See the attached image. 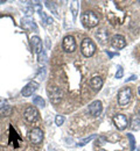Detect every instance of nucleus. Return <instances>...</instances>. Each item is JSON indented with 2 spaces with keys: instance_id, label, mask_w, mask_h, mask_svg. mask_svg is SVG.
Here are the masks:
<instances>
[{
  "instance_id": "obj_1",
  "label": "nucleus",
  "mask_w": 140,
  "mask_h": 151,
  "mask_svg": "<svg viewBox=\"0 0 140 151\" xmlns=\"http://www.w3.org/2000/svg\"><path fill=\"white\" fill-rule=\"evenodd\" d=\"M82 22L86 28H94L96 26H98L99 19L97 17V14L92 11H85L84 13H82Z\"/></svg>"
},
{
  "instance_id": "obj_2",
  "label": "nucleus",
  "mask_w": 140,
  "mask_h": 151,
  "mask_svg": "<svg viewBox=\"0 0 140 151\" xmlns=\"http://www.w3.org/2000/svg\"><path fill=\"white\" fill-rule=\"evenodd\" d=\"M81 51L85 57H91L96 51V45L90 38H84L81 43Z\"/></svg>"
},
{
  "instance_id": "obj_3",
  "label": "nucleus",
  "mask_w": 140,
  "mask_h": 151,
  "mask_svg": "<svg viewBox=\"0 0 140 151\" xmlns=\"http://www.w3.org/2000/svg\"><path fill=\"white\" fill-rule=\"evenodd\" d=\"M131 98H132V91L130 87H125L123 90H120L118 93V104L121 107H126L130 102H131Z\"/></svg>"
},
{
  "instance_id": "obj_4",
  "label": "nucleus",
  "mask_w": 140,
  "mask_h": 151,
  "mask_svg": "<svg viewBox=\"0 0 140 151\" xmlns=\"http://www.w3.org/2000/svg\"><path fill=\"white\" fill-rule=\"evenodd\" d=\"M48 95H49V99H50L52 104L57 105L59 102H61V100H62L63 93H62V91H61L59 87L53 86V87H50L48 90Z\"/></svg>"
},
{
  "instance_id": "obj_5",
  "label": "nucleus",
  "mask_w": 140,
  "mask_h": 151,
  "mask_svg": "<svg viewBox=\"0 0 140 151\" xmlns=\"http://www.w3.org/2000/svg\"><path fill=\"white\" fill-rule=\"evenodd\" d=\"M62 47H63V50L65 52H74L76 50V42H75V38L73 37L71 35H68L63 38V42H62Z\"/></svg>"
},
{
  "instance_id": "obj_6",
  "label": "nucleus",
  "mask_w": 140,
  "mask_h": 151,
  "mask_svg": "<svg viewBox=\"0 0 140 151\" xmlns=\"http://www.w3.org/2000/svg\"><path fill=\"white\" fill-rule=\"evenodd\" d=\"M113 123H115V126L117 127L118 130H124L128 124V120H127L126 115L117 114V115L113 116Z\"/></svg>"
},
{
  "instance_id": "obj_7",
  "label": "nucleus",
  "mask_w": 140,
  "mask_h": 151,
  "mask_svg": "<svg viewBox=\"0 0 140 151\" xmlns=\"http://www.w3.org/2000/svg\"><path fill=\"white\" fill-rule=\"evenodd\" d=\"M23 116L28 122H35L38 120V117H39V112L34 106H29V107L26 108Z\"/></svg>"
},
{
  "instance_id": "obj_8",
  "label": "nucleus",
  "mask_w": 140,
  "mask_h": 151,
  "mask_svg": "<svg viewBox=\"0 0 140 151\" xmlns=\"http://www.w3.org/2000/svg\"><path fill=\"white\" fill-rule=\"evenodd\" d=\"M29 139L34 144H40L43 139V132L40 128H33L29 132Z\"/></svg>"
},
{
  "instance_id": "obj_9",
  "label": "nucleus",
  "mask_w": 140,
  "mask_h": 151,
  "mask_svg": "<svg viewBox=\"0 0 140 151\" xmlns=\"http://www.w3.org/2000/svg\"><path fill=\"white\" fill-rule=\"evenodd\" d=\"M38 88H39V84L36 81H30V83H28L23 87V90H22L21 93H22L23 96H30V95H33V93L36 92Z\"/></svg>"
},
{
  "instance_id": "obj_10",
  "label": "nucleus",
  "mask_w": 140,
  "mask_h": 151,
  "mask_svg": "<svg viewBox=\"0 0 140 151\" xmlns=\"http://www.w3.org/2000/svg\"><path fill=\"white\" fill-rule=\"evenodd\" d=\"M111 45H112V48H115L117 50L125 48V45H126L125 37L121 36V35H115L113 37L111 38Z\"/></svg>"
},
{
  "instance_id": "obj_11",
  "label": "nucleus",
  "mask_w": 140,
  "mask_h": 151,
  "mask_svg": "<svg viewBox=\"0 0 140 151\" xmlns=\"http://www.w3.org/2000/svg\"><path fill=\"white\" fill-rule=\"evenodd\" d=\"M102 111H103V106L100 100H96L89 105V113L92 116H98L102 113Z\"/></svg>"
},
{
  "instance_id": "obj_12",
  "label": "nucleus",
  "mask_w": 140,
  "mask_h": 151,
  "mask_svg": "<svg viewBox=\"0 0 140 151\" xmlns=\"http://www.w3.org/2000/svg\"><path fill=\"white\" fill-rule=\"evenodd\" d=\"M90 85H91L92 90H95V91H99L100 88L103 87V79H102L100 77H98V76H95V77L91 78V80H90Z\"/></svg>"
},
{
  "instance_id": "obj_13",
  "label": "nucleus",
  "mask_w": 140,
  "mask_h": 151,
  "mask_svg": "<svg viewBox=\"0 0 140 151\" xmlns=\"http://www.w3.org/2000/svg\"><path fill=\"white\" fill-rule=\"evenodd\" d=\"M30 41H32V47H33L35 54H40L41 50H42V41H41V38L39 36H33L30 38Z\"/></svg>"
},
{
  "instance_id": "obj_14",
  "label": "nucleus",
  "mask_w": 140,
  "mask_h": 151,
  "mask_svg": "<svg viewBox=\"0 0 140 151\" xmlns=\"http://www.w3.org/2000/svg\"><path fill=\"white\" fill-rule=\"evenodd\" d=\"M130 127H131L132 130H136V132L140 130V117L139 116H133V117L131 119Z\"/></svg>"
},
{
  "instance_id": "obj_15",
  "label": "nucleus",
  "mask_w": 140,
  "mask_h": 151,
  "mask_svg": "<svg viewBox=\"0 0 140 151\" xmlns=\"http://www.w3.org/2000/svg\"><path fill=\"white\" fill-rule=\"evenodd\" d=\"M96 37L98 38V41H99L100 43H104L107 40V37H109V33L105 32L104 29H100V30H98L96 33Z\"/></svg>"
},
{
  "instance_id": "obj_16",
  "label": "nucleus",
  "mask_w": 140,
  "mask_h": 151,
  "mask_svg": "<svg viewBox=\"0 0 140 151\" xmlns=\"http://www.w3.org/2000/svg\"><path fill=\"white\" fill-rule=\"evenodd\" d=\"M12 107L9 106H5L2 108H0V116H9L12 114Z\"/></svg>"
},
{
  "instance_id": "obj_17",
  "label": "nucleus",
  "mask_w": 140,
  "mask_h": 151,
  "mask_svg": "<svg viewBox=\"0 0 140 151\" xmlns=\"http://www.w3.org/2000/svg\"><path fill=\"white\" fill-rule=\"evenodd\" d=\"M63 122H64V116L63 115H57L56 119H55V123L57 126H61V124H63Z\"/></svg>"
},
{
  "instance_id": "obj_18",
  "label": "nucleus",
  "mask_w": 140,
  "mask_h": 151,
  "mask_svg": "<svg viewBox=\"0 0 140 151\" xmlns=\"http://www.w3.org/2000/svg\"><path fill=\"white\" fill-rule=\"evenodd\" d=\"M121 76H123V69H121V68H119L118 72L116 73V78H121Z\"/></svg>"
},
{
  "instance_id": "obj_19",
  "label": "nucleus",
  "mask_w": 140,
  "mask_h": 151,
  "mask_svg": "<svg viewBox=\"0 0 140 151\" xmlns=\"http://www.w3.org/2000/svg\"><path fill=\"white\" fill-rule=\"evenodd\" d=\"M4 2H5L4 0H0V4H4Z\"/></svg>"
},
{
  "instance_id": "obj_20",
  "label": "nucleus",
  "mask_w": 140,
  "mask_h": 151,
  "mask_svg": "<svg viewBox=\"0 0 140 151\" xmlns=\"http://www.w3.org/2000/svg\"><path fill=\"white\" fill-rule=\"evenodd\" d=\"M138 92H139V95H140V86H139V88H138Z\"/></svg>"
},
{
  "instance_id": "obj_21",
  "label": "nucleus",
  "mask_w": 140,
  "mask_h": 151,
  "mask_svg": "<svg viewBox=\"0 0 140 151\" xmlns=\"http://www.w3.org/2000/svg\"><path fill=\"white\" fill-rule=\"evenodd\" d=\"M99 151H107V150H104V149H100Z\"/></svg>"
},
{
  "instance_id": "obj_22",
  "label": "nucleus",
  "mask_w": 140,
  "mask_h": 151,
  "mask_svg": "<svg viewBox=\"0 0 140 151\" xmlns=\"http://www.w3.org/2000/svg\"><path fill=\"white\" fill-rule=\"evenodd\" d=\"M139 117H140V108H139Z\"/></svg>"
},
{
  "instance_id": "obj_23",
  "label": "nucleus",
  "mask_w": 140,
  "mask_h": 151,
  "mask_svg": "<svg viewBox=\"0 0 140 151\" xmlns=\"http://www.w3.org/2000/svg\"><path fill=\"white\" fill-rule=\"evenodd\" d=\"M138 151H140V148H139V149H138Z\"/></svg>"
}]
</instances>
